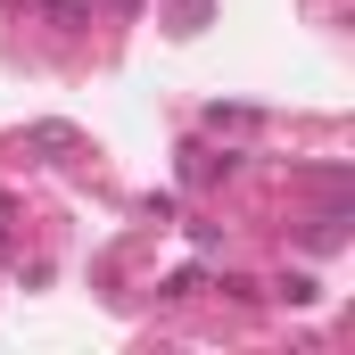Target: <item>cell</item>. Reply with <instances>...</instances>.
Here are the masks:
<instances>
[{
  "label": "cell",
  "instance_id": "cell-1",
  "mask_svg": "<svg viewBox=\"0 0 355 355\" xmlns=\"http://www.w3.org/2000/svg\"><path fill=\"white\" fill-rule=\"evenodd\" d=\"M42 8H50V17H67V25H83V17H91V0H42Z\"/></svg>",
  "mask_w": 355,
  "mask_h": 355
}]
</instances>
